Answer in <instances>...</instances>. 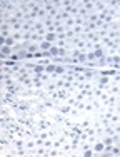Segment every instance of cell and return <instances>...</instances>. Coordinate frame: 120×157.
Masks as SVG:
<instances>
[{
	"mask_svg": "<svg viewBox=\"0 0 120 157\" xmlns=\"http://www.w3.org/2000/svg\"><path fill=\"white\" fill-rule=\"evenodd\" d=\"M42 74H45V65L37 64V65H35V69L32 70V77H34V75H42Z\"/></svg>",
	"mask_w": 120,
	"mask_h": 157,
	"instance_id": "5b68a950",
	"label": "cell"
},
{
	"mask_svg": "<svg viewBox=\"0 0 120 157\" xmlns=\"http://www.w3.org/2000/svg\"><path fill=\"white\" fill-rule=\"evenodd\" d=\"M104 149H105L104 141H102V139H98V141L94 144V151H95V154H98V155H100L102 152H104Z\"/></svg>",
	"mask_w": 120,
	"mask_h": 157,
	"instance_id": "3957f363",
	"label": "cell"
},
{
	"mask_svg": "<svg viewBox=\"0 0 120 157\" xmlns=\"http://www.w3.org/2000/svg\"><path fill=\"white\" fill-rule=\"evenodd\" d=\"M52 45H54V44H50V42H47V40H42L40 42V50L42 52H48L52 49Z\"/></svg>",
	"mask_w": 120,
	"mask_h": 157,
	"instance_id": "52a82bcc",
	"label": "cell"
},
{
	"mask_svg": "<svg viewBox=\"0 0 120 157\" xmlns=\"http://www.w3.org/2000/svg\"><path fill=\"white\" fill-rule=\"evenodd\" d=\"M55 67H57V64H55V62H52L50 65H47V67H45V72H47L48 75H52V74L55 72Z\"/></svg>",
	"mask_w": 120,
	"mask_h": 157,
	"instance_id": "30bf717a",
	"label": "cell"
},
{
	"mask_svg": "<svg viewBox=\"0 0 120 157\" xmlns=\"http://www.w3.org/2000/svg\"><path fill=\"white\" fill-rule=\"evenodd\" d=\"M83 9H85L87 12H89V13H94V12H95L94 2H83Z\"/></svg>",
	"mask_w": 120,
	"mask_h": 157,
	"instance_id": "9c48e42d",
	"label": "cell"
},
{
	"mask_svg": "<svg viewBox=\"0 0 120 157\" xmlns=\"http://www.w3.org/2000/svg\"><path fill=\"white\" fill-rule=\"evenodd\" d=\"M73 107H75L77 110H80V112H83V110H85V102H80V100H77V102H75V105H73Z\"/></svg>",
	"mask_w": 120,
	"mask_h": 157,
	"instance_id": "7c38bea8",
	"label": "cell"
},
{
	"mask_svg": "<svg viewBox=\"0 0 120 157\" xmlns=\"http://www.w3.org/2000/svg\"><path fill=\"white\" fill-rule=\"evenodd\" d=\"M57 110H58L60 114H63V115H65V117H70V114H72L73 107H72V105H69V104H65V102H63V104H60V105L57 107Z\"/></svg>",
	"mask_w": 120,
	"mask_h": 157,
	"instance_id": "6da1fadb",
	"label": "cell"
},
{
	"mask_svg": "<svg viewBox=\"0 0 120 157\" xmlns=\"http://www.w3.org/2000/svg\"><path fill=\"white\" fill-rule=\"evenodd\" d=\"M67 67L65 65H62V64H57V67H55V74H57V75H65L67 74Z\"/></svg>",
	"mask_w": 120,
	"mask_h": 157,
	"instance_id": "8992f818",
	"label": "cell"
},
{
	"mask_svg": "<svg viewBox=\"0 0 120 157\" xmlns=\"http://www.w3.org/2000/svg\"><path fill=\"white\" fill-rule=\"evenodd\" d=\"M15 44H17V42L13 40L12 37H9V38H3V45H9V47H13Z\"/></svg>",
	"mask_w": 120,
	"mask_h": 157,
	"instance_id": "4fadbf2b",
	"label": "cell"
},
{
	"mask_svg": "<svg viewBox=\"0 0 120 157\" xmlns=\"http://www.w3.org/2000/svg\"><path fill=\"white\" fill-rule=\"evenodd\" d=\"M0 52H2V59H10V57H12L13 49H12V47H9V45H2Z\"/></svg>",
	"mask_w": 120,
	"mask_h": 157,
	"instance_id": "7a4b0ae2",
	"label": "cell"
},
{
	"mask_svg": "<svg viewBox=\"0 0 120 157\" xmlns=\"http://www.w3.org/2000/svg\"><path fill=\"white\" fill-rule=\"evenodd\" d=\"M44 38H45L47 42H50V44H55V42L58 40V35H57V32H47Z\"/></svg>",
	"mask_w": 120,
	"mask_h": 157,
	"instance_id": "277c9868",
	"label": "cell"
},
{
	"mask_svg": "<svg viewBox=\"0 0 120 157\" xmlns=\"http://www.w3.org/2000/svg\"><path fill=\"white\" fill-rule=\"evenodd\" d=\"M10 37H12L15 42H20V40L23 42V32H12V35H10Z\"/></svg>",
	"mask_w": 120,
	"mask_h": 157,
	"instance_id": "ba28073f",
	"label": "cell"
},
{
	"mask_svg": "<svg viewBox=\"0 0 120 157\" xmlns=\"http://www.w3.org/2000/svg\"><path fill=\"white\" fill-rule=\"evenodd\" d=\"M110 155H120V145H118V144H114V145H112Z\"/></svg>",
	"mask_w": 120,
	"mask_h": 157,
	"instance_id": "8fae6325",
	"label": "cell"
}]
</instances>
